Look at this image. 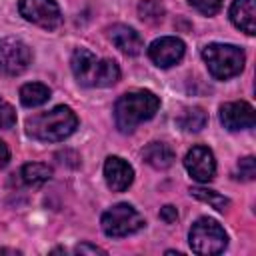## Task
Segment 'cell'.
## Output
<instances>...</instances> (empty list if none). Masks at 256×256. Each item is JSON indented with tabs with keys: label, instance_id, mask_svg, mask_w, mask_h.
I'll use <instances>...</instances> for the list:
<instances>
[{
	"label": "cell",
	"instance_id": "6da1fadb",
	"mask_svg": "<svg viewBox=\"0 0 256 256\" xmlns=\"http://www.w3.org/2000/svg\"><path fill=\"white\" fill-rule=\"evenodd\" d=\"M76 126L78 118L68 106H56L26 120V132L40 142H60L68 138Z\"/></svg>",
	"mask_w": 256,
	"mask_h": 256
},
{
	"label": "cell",
	"instance_id": "7a4b0ae2",
	"mask_svg": "<svg viewBox=\"0 0 256 256\" xmlns=\"http://www.w3.org/2000/svg\"><path fill=\"white\" fill-rule=\"evenodd\" d=\"M160 106V100L150 90H134L126 92L118 98L114 106L116 126L122 132H132L140 122L150 120Z\"/></svg>",
	"mask_w": 256,
	"mask_h": 256
},
{
	"label": "cell",
	"instance_id": "3957f363",
	"mask_svg": "<svg viewBox=\"0 0 256 256\" xmlns=\"http://www.w3.org/2000/svg\"><path fill=\"white\" fill-rule=\"evenodd\" d=\"M70 64L82 86H112L120 78V68L114 60H98L86 48H76Z\"/></svg>",
	"mask_w": 256,
	"mask_h": 256
},
{
	"label": "cell",
	"instance_id": "277c9868",
	"mask_svg": "<svg viewBox=\"0 0 256 256\" xmlns=\"http://www.w3.org/2000/svg\"><path fill=\"white\" fill-rule=\"evenodd\" d=\"M202 58L210 74L218 80H228L244 68V52L234 44H208L202 50Z\"/></svg>",
	"mask_w": 256,
	"mask_h": 256
},
{
	"label": "cell",
	"instance_id": "5b68a950",
	"mask_svg": "<svg viewBox=\"0 0 256 256\" xmlns=\"http://www.w3.org/2000/svg\"><path fill=\"white\" fill-rule=\"evenodd\" d=\"M190 246L196 254L202 256H210V254H218L226 248L228 244V236L224 232V228L212 220V218H200L192 224L190 228Z\"/></svg>",
	"mask_w": 256,
	"mask_h": 256
},
{
	"label": "cell",
	"instance_id": "8992f818",
	"mask_svg": "<svg viewBox=\"0 0 256 256\" xmlns=\"http://www.w3.org/2000/svg\"><path fill=\"white\" fill-rule=\"evenodd\" d=\"M100 224H102L104 234H108L112 238H120V236H128V234L138 232L144 226V218L134 206L116 204L102 214Z\"/></svg>",
	"mask_w": 256,
	"mask_h": 256
},
{
	"label": "cell",
	"instance_id": "52a82bcc",
	"mask_svg": "<svg viewBox=\"0 0 256 256\" xmlns=\"http://www.w3.org/2000/svg\"><path fill=\"white\" fill-rule=\"evenodd\" d=\"M32 60L30 48L18 38H2L0 40V74L18 76L22 74Z\"/></svg>",
	"mask_w": 256,
	"mask_h": 256
},
{
	"label": "cell",
	"instance_id": "ba28073f",
	"mask_svg": "<svg viewBox=\"0 0 256 256\" xmlns=\"http://www.w3.org/2000/svg\"><path fill=\"white\" fill-rule=\"evenodd\" d=\"M18 10L28 22L44 30H54L62 24V14L54 0H20Z\"/></svg>",
	"mask_w": 256,
	"mask_h": 256
},
{
	"label": "cell",
	"instance_id": "9c48e42d",
	"mask_svg": "<svg viewBox=\"0 0 256 256\" xmlns=\"http://www.w3.org/2000/svg\"><path fill=\"white\" fill-rule=\"evenodd\" d=\"M150 60L160 68H170L184 56V42L176 36H164L150 44L148 48Z\"/></svg>",
	"mask_w": 256,
	"mask_h": 256
},
{
	"label": "cell",
	"instance_id": "30bf717a",
	"mask_svg": "<svg viewBox=\"0 0 256 256\" xmlns=\"http://www.w3.org/2000/svg\"><path fill=\"white\" fill-rule=\"evenodd\" d=\"M184 166L190 172V176L198 182H210L216 172L214 154L206 146H194L192 150H188L184 158Z\"/></svg>",
	"mask_w": 256,
	"mask_h": 256
},
{
	"label": "cell",
	"instance_id": "8fae6325",
	"mask_svg": "<svg viewBox=\"0 0 256 256\" xmlns=\"http://www.w3.org/2000/svg\"><path fill=\"white\" fill-rule=\"evenodd\" d=\"M220 122L228 130H246L256 122L254 108L248 102H226L220 106Z\"/></svg>",
	"mask_w": 256,
	"mask_h": 256
},
{
	"label": "cell",
	"instance_id": "7c38bea8",
	"mask_svg": "<svg viewBox=\"0 0 256 256\" xmlns=\"http://www.w3.org/2000/svg\"><path fill=\"white\" fill-rule=\"evenodd\" d=\"M104 178L112 192H124L134 180V170L120 156H108L104 162Z\"/></svg>",
	"mask_w": 256,
	"mask_h": 256
},
{
	"label": "cell",
	"instance_id": "4fadbf2b",
	"mask_svg": "<svg viewBox=\"0 0 256 256\" xmlns=\"http://www.w3.org/2000/svg\"><path fill=\"white\" fill-rule=\"evenodd\" d=\"M230 20L246 34H256V0H234L230 6Z\"/></svg>",
	"mask_w": 256,
	"mask_h": 256
},
{
	"label": "cell",
	"instance_id": "5bb4252c",
	"mask_svg": "<svg viewBox=\"0 0 256 256\" xmlns=\"http://www.w3.org/2000/svg\"><path fill=\"white\" fill-rule=\"evenodd\" d=\"M110 38H112L114 46H116L118 50H122L124 54H128V56H136V54H140L142 48H144L140 34H138L134 28L124 26V24H114V26L110 28Z\"/></svg>",
	"mask_w": 256,
	"mask_h": 256
},
{
	"label": "cell",
	"instance_id": "9a60e30c",
	"mask_svg": "<svg viewBox=\"0 0 256 256\" xmlns=\"http://www.w3.org/2000/svg\"><path fill=\"white\" fill-rule=\"evenodd\" d=\"M142 156L144 160L152 166V168H158V170H164L168 168L172 162H174V152L168 144L164 142H150L144 150H142Z\"/></svg>",
	"mask_w": 256,
	"mask_h": 256
},
{
	"label": "cell",
	"instance_id": "2e32d148",
	"mask_svg": "<svg viewBox=\"0 0 256 256\" xmlns=\"http://www.w3.org/2000/svg\"><path fill=\"white\" fill-rule=\"evenodd\" d=\"M48 98H50V88L40 84V82H30V84H24L20 88V102L24 106H28V108L40 106Z\"/></svg>",
	"mask_w": 256,
	"mask_h": 256
},
{
	"label": "cell",
	"instance_id": "e0dca14e",
	"mask_svg": "<svg viewBox=\"0 0 256 256\" xmlns=\"http://www.w3.org/2000/svg\"><path fill=\"white\" fill-rule=\"evenodd\" d=\"M50 176H52L50 166L40 164V162H28V164H24L22 170H20V178H22V182L28 184V186H40V184H44L46 180H50Z\"/></svg>",
	"mask_w": 256,
	"mask_h": 256
},
{
	"label": "cell",
	"instance_id": "ac0fdd59",
	"mask_svg": "<svg viewBox=\"0 0 256 256\" xmlns=\"http://www.w3.org/2000/svg\"><path fill=\"white\" fill-rule=\"evenodd\" d=\"M206 120H208V116H206V112L202 108H188L176 122H178V126L182 130L198 132V130H202L206 126Z\"/></svg>",
	"mask_w": 256,
	"mask_h": 256
},
{
	"label": "cell",
	"instance_id": "d6986e66",
	"mask_svg": "<svg viewBox=\"0 0 256 256\" xmlns=\"http://www.w3.org/2000/svg\"><path fill=\"white\" fill-rule=\"evenodd\" d=\"M164 4L160 0H142L138 4V16L146 24H158L164 18Z\"/></svg>",
	"mask_w": 256,
	"mask_h": 256
},
{
	"label": "cell",
	"instance_id": "ffe728a7",
	"mask_svg": "<svg viewBox=\"0 0 256 256\" xmlns=\"http://www.w3.org/2000/svg\"><path fill=\"white\" fill-rule=\"evenodd\" d=\"M190 194H192L194 198H198V200H202V202L210 204L212 208H216V210H220V212H224V210L230 206V200H228L226 196H222V194L214 192V190H206V188H192V190H190Z\"/></svg>",
	"mask_w": 256,
	"mask_h": 256
},
{
	"label": "cell",
	"instance_id": "44dd1931",
	"mask_svg": "<svg viewBox=\"0 0 256 256\" xmlns=\"http://www.w3.org/2000/svg\"><path fill=\"white\" fill-rule=\"evenodd\" d=\"M236 174H238L240 180H254V176H256V162H254V158L252 156L242 158L238 162V166H236Z\"/></svg>",
	"mask_w": 256,
	"mask_h": 256
},
{
	"label": "cell",
	"instance_id": "7402d4cb",
	"mask_svg": "<svg viewBox=\"0 0 256 256\" xmlns=\"http://www.w3.org/2000/svg\"><path fill=\"white\" fill-rule=\"evenodd\" d=\"M200 14L204 16H214L222 8V0H188Z\"/></svg>",
	"mask_w": 256,
	"mask_h": 256
},
{
	"label": "cell",
	"instance_id": "603a6c76",
	"mask_svg": "<svg viewBox=\"0 0 256 256\" xmlns=\"http://www.w3.org/2000/svg\"><path fill=\"white\" fill-rule=\"evenodd\" d=\"M16 124V112H14V108L4 100V98H0V128H12Z\"/></svg>",
	"mask_w": 256,
	"mask_h": 256
},
{
	"label": "cell",
	"instance_id": "cb8c5ba5",
	"mask_svg": "<svg viewBox=\"0 0 256 256\" xmlns=\"http://www.w3.org/2000/svg\"><path fill=\"white\" fill-rule=\"evenodd\" d=\"M160 218L166 222V224H174L176 220H178V210L174 208V206H170V204H166L162 210H160Z\"/></svg>",
	"mask_w": 256,
	"mask_h": 256
},
{
	"label": "cell",
	"instance_id": "d4e9b609",
	"mask_svg": "<svg viewBox=\"0 0 256 256\" xmlns=\"http://www.w3.org/2000/svg\"><path fill=\"white\" fill-rule=\"evenodd\" d=\"M74 252H76V254H106L102 248L92 246V244H78V246L74 248Z\"/></svg>",
	"mask_w": 256,
	"mask_h": 256
},
{
	"label": "cell",
	"instance_id": "484cf974",
	"mask_svg": "<svg viewBox=\"0 0 256 256\" xmlns=\"http://www.w3.org/2000/svg\"><path fill=\"white\" fill-rule=\"evenodd\" d=\"M8 160H10V150H8V146L0 140V168H2V166H6V164H8Z\"/></svg>",
	"mask_w": 256,
	"mask_h": 256
}]
</instances>
